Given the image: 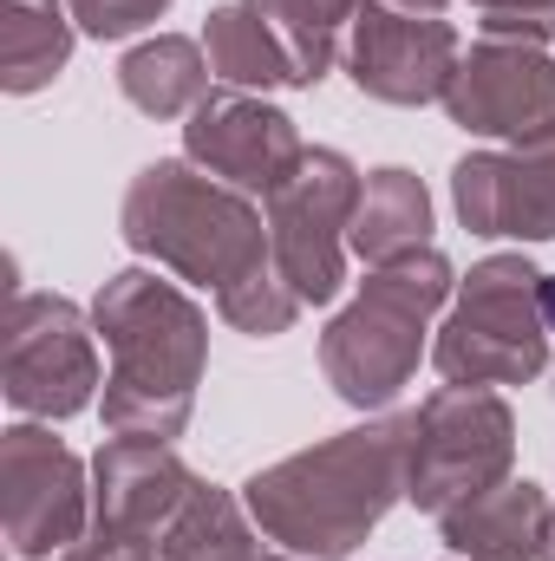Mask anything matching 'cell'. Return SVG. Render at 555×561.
Instances as JSON below:
<instances>
[{
    "instance_id": "obj_23",
    "label": "cell",
    "mask_w": 555,
    "mask_h": 561,
    "mask_svg": "<svg viewBox=\"0 0 555 561\" xmlns=\"http://www.w3.org/2000/svg\"><path fill=\"white\" fill-rule=\"evenodd\" d=\"M543 561H555V549H543Z\"/></svg>"
},
{
    "instance_id": "obj_5",
    "label": "cell",
    "mask_w": 555,
    "mask_h": 561,
    "mask_svg": "<svg viewBox=\"0 0 555 561\" xmlns=\"http://www.w3.org/2000/svg\"><path fill=\"white\" fill-rule=\"evenodd\" d=\"M536 300H543V275H530L523 262H484L471 275V287H464L457 320L438 340L444 379L490 386V379H530V373H543Z\"/></svg>"
},
{
    "instance_id": "obj_17",
    "label": "cell",
    "mask_w": 555,
    "mask_h": 561,
    "mask_svg": "<svg viewBox=\"0 0 555 561\" xmlns=\"http://www.w3.org/2000/svg\"><path fill=\"white\" fill-rule=\"evenodd\" d=\"M424 229H431V203L418 190V176L406 170H380L353 209V249L366 262H406L424 249Z\"/></svg>"
},
{
    "instance_id": "obj_2",
    "label": "cell",
    "mask_w": 555,
    "mask_h": 561,
    "mask_svg": "<svg viewBox=\"0 0 555 561\" xmlns=\"http://www.w3.org/2000/svg\"><path fill=\"white\" fill-rule=\"evenodd\" d=\"M118 373L105 386V424L118 437H177L203 373V313L150 275H118L92 307Z\"/></svg>"
},
{
    "instance_id": "obj_22",
    "label": "cell",
    "mask_w": 555,
    "mask_h": 561,
    "mask_svg": "<svg viewBox=\"0 0 555 561\" xmlns=\"http://www.w3.org/2000/svg\"><path fill=\"white\" fill-rule=\"evenodd\" d=\"M406 7H424V13H438V0H406Z\"/></svg>"
},
{
    "instance_id": "obj_3",
    "label": "cell",
    "mask_w": 555,
    "mask_h": 561,
    "mask_svg": "<svg viewBox=\"0 0 555 561\" xmlns=\"http://www.w3.org/2000/svg\"><path fill=\"white\" fill-rule=\"evenodd\" d=\"M125 236L132 249L170 262L190 280L236 287L262 268V222L249 203L223 196L216 183L190 176L183 163H150L125 196Z\"/></svg>"
},
{
    "instance_id": "obj_10",
    "label": "cell",
    "mask_w": 555,
    "mask_h": 561,
    "mask_svg": "<svg viewBox=\"0 0 555 561\" xmlns=\"http://www.w3.org/2000/svg\"><path fill=\"white\" fill-rule=\"evenodd\" d=\"M444 99H451V118H457L464 131L523 138V144L555 138V66L543 53H523V46H477L471 66L451 72Z\"/></svg>"
},
{
    "instance_id": "obj_15",
    "label": "cell",
    "mask_w": 555,
    "mask_h": 561,
    "mask_svg": "<svg viewBox=\"0 0 555 561\" xmlns=\"http://www.w3.org/2000/svg\"><path fill=\"white\" fill-rule=\"evenodd\" d=\"M543 496H536V483H510V490H484V496H471V510H457V516H444V536H451V549H464V556H490V561H536L543 549Z\"/></svg>"
},
{
    "instance_id": "obj_16",
    "label": "cell",
    "mask_w": 555,
    "mask_h": 561,
    "mask_svg": "<svg viewBox=\"0 0 555 561\" xmlns=\"http://www.w3.org/2000/svg\"><path fill=\"white\" fill-rule=\"evenodd\" d=\"M203 46H209V66L223 79H236V85H301V66H294L287 39L269 26V13L256 0L209 13Z\"/></svg>"
},
{
    "instance_id": "obj_1",
    "label": "cell",
    "mask_w": 555,
    "mask_h": 561,
    "mask_svg": "<svg viewBox=\"0 0 555 561\" xmlns=\"http://www.w3.org/2000/svg\"><path fill=\"white\" fill-rule=\"evenodd\" d=\"M406 424H373V431H347L340 444H320L294 463H281L269 477L249 483V510L262 529H275L287 549L307 556H347L360 549V536L386 516L399 477H406Z\"/></svg>"
},
{
    "instance_id": "obj_6",
    "label": "cell",
    "mask_w": 555,
    "mask_h": 561,
    "mask_svg": "<svg viewBox=\"0 0 555 561\" xmlns=\"http://www.w3.org/2000/svg\"><path fill=\"white\" fill-rule=\"evenodd\" d=\"M503 463H510V412L477 386L438 392L412 419L406 483L418 510H451L457 496H484V483L503 477Z\"/></svg>"
},
{
    "instance_id": "obj_12",
    "label": "cell",
    "mask_w": 555,
    "mask_h": 561,
    "mask_svg": "<svg viewBox=\"0 0 555 561\" xmlns=\"http://www.w3.org/2000/svg\"><path fill=\"white\" fill-rule=\"evenodd\" d=\"M190 150L216 170V176H229V183H242V190H269L275 196L281 183L301 170V138H294V125L269 112V105H256V99H236V92H223V99H203L196 105V118H190Z\"/></svg>"
},
{
    "instance_id": "obj_4",
    "label": "cell",
    "mask_w": 555,
    "mask_h": 561,
    "mask_svg": "<svg viewBox=\"0 0 555 561\" xmlns=\"http://www.w3.org/2000/svg\"><path fill=\"white\" fill-rule=\"evenodd\" d=\"M444 287H451V275H444L438 255H406L393 275L366 280L360 307H353L347 320H333V333H327V346H320V359H327L340 399H353V405H386V399L406 386V373L418 366L424 313L444 300Z\"/></svg>"
},
{
    "instance_id": "obj_13",
    "label": "cell",
    "mask_w": 555,
    "mask_h": 561,
    "mask_svg": "<svg viewBox=\"0 0 555 561\" xmlns=\"http://www.w3.org/2000/svg\"><path fill=\"white\" fill-rule=\"evenodd\" d=\"M353 79L393 105L438 99L451 85V26L431 13L418 20V13H393V7H360Z\"/></svg>"
},
{
    "instance_id": "obj_19",
    "label": "cell",
    "mask_w": 555,
    "mask_h": 561,
    "mask_svg": "<svg viewBox=\"0 0 555 561\" xmlns=\"http://www.w3.org/2000/svg\"><path fill=\"white\" fill-rule=\"evenodd\" d=\"M72 53V33L53 0H7L0 13V59H7V92H39Z\"/></svg>"
},
{
    "instance_id": "obj_18",
    "label": "cell",
    "mask_w": 555,
    "mask_h": 561,
    "mask_svg": "<svg viewBox=\"0 0 555 561\" xmlns=\"http://www.w3.org/2000/svg\"><path fill=\"white\" fill-rule=\"evenodd\" d=\"M125 99L150 118H177L190 105H203V53L190 39H150L118 66Z\"/></svg>"
},
{
    "instance_id": "obj_7",
    "label": "cell",
    "mask_w": 555,
    "mask_h": 561,
    "mask_svg": "<svg viewBox=\"0 0 555 561\" xmlns=\"http://www.w3.org/2000/svg\"><path fill=\"white\" fill-rule=\"evenodd\" d=\"M0 366H7V399L13 412L33 419H72L92 405L99 366H92V340L72 300L53 294H20L7 307V340H0Z\"/></svg>"
},
{
    "instance_id": "obj_20",
    "label": "cell",
    "mask_w": 555,
    "mask_h": 561,
    "mask_svg": "<svg viewBox=\"0 0 555 561\" xmlns=\"http://www.w3.org/2000/svg\"><path fill=\"white\" fill-rule=\"evenodd\" d=\"M163 7H170V0H72V20H79L92 39H125V33L150 26Z\"/></svg>"
},
{
    "instance_id": "obj_9",
    "label": "cell",
    "mask_w": 555,
    "mask_h": 561,
    "mask_svg": "<svg viewBox=\"0 0 555 561\" xmlns=\"http://www.w3.org/2000/svg\"><path fill=\"white\" fill-rule=\"evenodd\" d=\"M353 209V163L340 150H307L275 190V255L301 300H333L340 287V222Z\"/></svg>"
},
{
    "instance_id": "obj_14",
    "label": "cell",
    "mask_w": 555,
    "mask_h": 561,
    "mask_svg": "<svg viewBox=\"0 0 555 561\" xmlns=\"http://www.w3.org/2000/svg\"><path fill=\"white\" fill-rule=\"evenodd\" d=\"M457 209L477 236H555V138L523 157H464Z\"/></svg>"
},
{
    "instance_id": "obj_11",
    "label": "cell",
    "mask_w": 555,
    "mask_h": 561,
    "mask_svg": "<svg viewBox=\"0 0 555 561\" xmlns=\"http://www.w3.org/2000/svg\"><path fill=\"white\" fill-rule=\"evenodd\" d=\"M190 470L157 437H118L99 450V536L105 549H144L157 523H170L190 496Z\"/></svg>"
},
{
    "instance_id": "obj_8",
    "label": "cell",
    "mask_w": 555,
    "mask_h": 561,
    "mask_svg": "<svg viewBox=\"0 0 555 561\" xmlns=\"http://www.w3.org/2000/svg\"><path fill=\"white\" fill-rule=\"evenodd\" d=\"M0 510H7V542L20 561H46L53 549H72L86 529L79 457L53 431L13 424L0 444Z\"/></svg>"
},
{
    "instance_id": "obj_21",
    "label": "cell",
    "mask_w": 555,
    "mask_h": 561,
    "mask_svg": "<svg viewBox=\"0 0 555 561\" xmlns=\"http://www.w3.org/2000/svg\"><path fill=\"white\" fill-rule=\"evenodd\" d=\"M490 7V26H517V13H555V0H484Z\"/></svg>"
}]
</instances>
